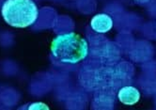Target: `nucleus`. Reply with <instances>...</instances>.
<instances>
[{
	"label": "nucleus",
	"instance_id": "nucleus-5",
	"mask_svg": "<svg viewBox=\"0 0 156 110\" xmlns=\"http://www.w3.org/2000/svg\"><path fill=\"white\" fill-rule=\"evenodd\" d=\"M28 109H49V107L45 105V104H42V103H36V104H32Z\"/></svg>",
	"mask_w": 156,
	"mask_h": 110
},
{
	"label": "nucleus",
	"instance_id": "nucleus-2",
	"mask_svg": "<svg viewBox=\"0 0 156 110\" xmlns=\"http://www.w3.org/2000/svg\"><path fill=\"white\" fill-rule=\"evenodd\" d=\"M1 13L8 25L25 28L37 21L39 9L33 0H6Z\"/></svg>",
	"mask_w": 156,
	"mask_h": 110
},
{
	"label": "nucleus",
	"instance_id": "nucleus-1",
	"mask_svg": "<svg viewBox=\"0 0 156 110\" xmlns=\"http://www.w3.org/2000/svg\"><path fill=\"white\" fill-rule=\"evenodd\" d=\"M51 52L59 62L76 64L87 56L88 45L83 37L71 32L55 37L51 43Z\"/></svg>",
	"mask_w": 156,
	"mask_h": 110
},
{
	"label": "nucleus",
	"instance_id": "nucleus-3",
	"mask_svg": "<svg viewBox=\"0 0 156 110\" xmlns=\"http://www.w3.org/2000/svg\"><path fill=\"white\" fill-rule=\"evenodd\" d=\"M91 27L98 33H106L113 27V20L109 15L101 13L91 19Z\"/></svg>",
	"mask_w": 156,
	"mask_h": 110
},
{
	"label": "nucleus",
	"instance_id": "nucleus-4",
	"mask_svg": "<svg viewBox=\"0 0 156 110\" xmlns=\"http://www.w3.org/2000/svg\"><path fill=\"white\" fill-rule=\"evenodd\" d=\"M119 101L127 105L136 104L140 99V93L137 89L133 87H124L119 91Z\"/></svg>",
	"mask_w": 156,
	"mask_h": 110
}]
</instances>
